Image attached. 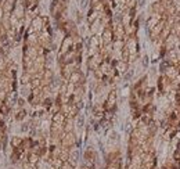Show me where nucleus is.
I'll use <instances>...</instances> for the list:
<instances>
[{"instance_id":"2","label":"nucleus","mask_w":180,"mask_h":169,"mask_svg":"<svg viewBox=\"0 0 180 169\" xmlns=\"http://www.w3.org/2000/svg\"><path fill=\"white\" fill-rule=\"evenodd\" d=\"M87 3H89V0H82V4H80V6L85 8V7L87 6Z\"/></svg>"},{"instance_id":"1","label":"nucleus","mask_w":180,"mask_h":169,"mask_svg":"<svg viewBox=\"0 0 180 169\" xmlns=\"http://www.w3.org/2000/svg\"><path fill=\"white\" fill-rule=\"evenodd\" d=\"M172 4H173V6L176 7V8H179V7H180V0H173Z\"/></svg>"},{"instance_id":"3","label":"nucleus","mask_w":180,"mask_h":169,"mask_svg":"<svg viewBox=\"0 0 180 169\" xmlns=\"http://www.w3.org/2000/svg\"><path fill=\"white\" fill-rule=\"evenodd\" d=\"M162 2H163V0H162Z\"/></svg>"}]
</instances>
